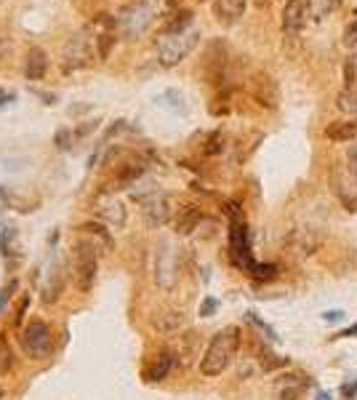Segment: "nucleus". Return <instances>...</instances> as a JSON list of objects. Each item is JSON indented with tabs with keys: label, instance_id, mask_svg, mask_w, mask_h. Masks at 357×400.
Here are the masks:
<instances>
[{
	"label": "nucleus",
	"instance_id": "f257e3e1",
	"mask_svg": "<svg viewBox=\"0 0 357 400\" xmlns=\"http://www.w3.org/2000/svg\"><path fill=\"white\" fill-rule=\"evenodd\" d=\"M240 350V328L238 325H227L221 331H216L208 342V347L200 358V374L214 379V376H221L230 363L235 360V355Z\"/></svg>",
	"mask_w": 357,
	"mask_h": 400
},
{
	"label": "nucleus",
	"instance_id": "f03ea898",
	"mask_svg": "<svg viewBox=\"0 0 357 400\" xmlns=\"http://www.w3.org/2000/svg\"><path fill=\"white\" fill-rule=\"evenodd\" d=\"M158 16H160V11L155 5H149V3H128V5L120 8L118 16H115L118 19V35L125 38V40H139L152 29Z\"/></svg>",
	"mask_w": 357,
	"mask_h": 400
},
{
	"label": "nucleus",
	"instance_id": "7ed1b4c3",
	"mask_svg": "<svg viewBox=\"0 0 357 400\" xmlns=\"http://www.w3.org/2000/svg\"><path fill=\"white\" fill-rule=\"evenodd\" d=\"M200 46V29H187V32H176V35H163L158 43V62L163 67H176L182 64L192 51Z\"/></svg>",
	"mask_w": 357,
	"mask_h": 400
},
{
	"label": "nucleus",
	"instance_id": "20e7f679",
	"mask_svg": "<svg viewBox=\"0 0 357 400\" xmlns=\"http://www.w3.org/2000/svg\"><path fill=\"white\" fill-rule=\"evenodd\" d=\"M83 235V232H80ZM99 275V243L83 235L75 243V280L80 291H91Z\"/></svg>",
	"mask_w": 357,
	"mask_h": 400
},
{
	"label": "nucleus",
	"instance_id": "39448f33",
	"mask_svg": "<svg viewBox=\"0 0 357 400\" xmlns=\"http://www.w3.org/2000/svg\"><path fill=\"white\" fill-rule=\"evenodd\" d=\"M19 342H22V350L29 355V358H35V360H43L51 355L53 350V328L43 321H29V323L22 328V336H19Z\"/></svg>",
	"mask_w": 357,
	"mask_h": 400
},
{
	"label": "nucleus",
	"instance_id": "423d86ee",
	"mask_svg": "<svg viewBox=\"0 0 357 400\" xmlns=\"http://www.w3.org/2000/svg\"><path fill=\"white\" fill-rule=\"evenodd\" d=\"M230 259L243 273H248L256 264V259L251 253V229H248L243 216L230 219Z\"/></svg>",
	"mask_w": 357,
	"mask_h": 400
},
{
	"label": "nucleus",
	"instance_id": "0eeeda50",
	"mask_svg": "<svg viewBox=\"0 0 357 400\" xmlns=\"http://www.w3.org/2000/svg\"><path fill=\"white\" fill-rule=\"evenodd\" d=\"M227 70H230V46L221 38L208 40L206 56H203V77L211 86H221L227 80Z\"/></svg>",
	"mask_w": 357,
	"mask_h": 400
},
{
	"label": "nucleus",
	"instance_id": "6e6552de",
	"mask_svg": "<svg viewBox=\"0 0 357 400\" xmlns=\"http://www.w3.org/2000/svg\"><path fill=\"white\" fill-rule=\"evenodd\" d=\"M94 38H88L86 32H75L64 40L62 46V62H64V70H83L94 62Z\"/></svg>",
	"mask_w": 357,
	"mask_h": 400
},
{
	"label": "nucleus",
	"instance_id": "1a4fd4ad",
	"mask_svg": "<svg viewBox=\"0 0 357 400\" xmlns=\"http://www.w3.org/2000/svg\"><path fill=\"white\" fill-rule=\"evenodd\" d=\"M248 94H251V99L259 101L267 110H275L278 101H280V88H278L275 77L269 75V73H264V70H259V73H254V75L248 77Z\"/></svg>",
	"mask_w": 357,
	"mask_h": 400
},
{
	"label": "nucleus",
	"instance_id": "9d476101",
	"mask_svg": "<svg viewBox=\"0 0 357 400\" xmlns=\"http://www.w3.org/2000/svg\"><path fill=\"white\" fill-rule=\"evenodd\" d=\"M310 22L312 19H310V5H307V0H286L283 16H280V25H283L286 38H296Z\"/></svg>",
	"mask_w": 357,
	"mask_h": 400
},
{
	"label": "nucleus",
	"instance_id": "9b49d317",
	"mask_svg": "<svg viewBox=\"0 0 357 400\" xmlns=\"http://www.w3.org/2000/svg\"><path fill=\"white\" fill-rule=\"evenodd\" d=\"M336 198L344 203L347 211H357V174L349 171V166H338L331 174Z\"/></svg>",
	"mask_w": 357,
	"mask_h": 400
},
{
	"label": "nucleus",
	"instance_id": "f8f14e48",
	"mask_svg": "<svg viewBox=\"0 0 357 400\" xmlns=\"http://www.w3.org/2000/svg\"><path fill=\"white\" fill-rule=\"evenodd\" d=\"M144 171H147V166H144L142 158H125V160H120L118 166H115V171H112L110 182H107V190H125L136 179H142Z\"/></svg>",
	"mask_w": 357,
	"mask_h": 400
},
{
	"label": "nucleus",
	"instance_id": "ddd939ff",
	"mask_svg": "<svg viewBox=\"0 0 357 400\" xmlns=\"http://www.w3.org/2000/svg\"><path fill=\"white\" fill-rule=\"evenodd\" d=\"M179 277V264H176V253L171 246H163V251H158V262H155V280L163 291H173Z\"/></svg>",
	"mask_w": 357,
	"mask_h": 400
},
{
	"label": "nucleus",
	"instance_id": "4468645a",
	"mask_svg": "<svg viewBox=\"0 0 357 400\" xmlns=\"http://www.w3.org/2000/svg\"><path fill=\"white\" fill-rule=\"evenodd\" d=\"M245 5H248V0H211V14L219 25L232 27L243 19Z\"/></svg>",
	"mask_w": 357,
	"mask_h": 400
},
{
	"label": "nucleus",
	"instance_id": "2eb2a0df",
	"mask_svg": "<svg viewBox=\"0 0 357 400\" xmlns=\"http://www.w3.org/2000/svg\"><path fill=\"white\" fill-rule=\"evenodd\" d=\"M142 211H144V216H147V222L149 225H166L168 222V216H171V203H168L166 195H160V192H152L149 198H144L142 200Z\"/></svg>",
	"mask_w": 357,
	"mask_h": 400
},
{
	"label": "nucleus",
	"instance_id": "dca6fc26",
	"mask_svg": "<svg viewBox=\"0 0 357 400\" xmlns=\"http://www.w3.org/2000/svg\"><path fill=\"white\" fill-rule=\"evenodd\" d=\"M195 22V14L190 8H171L166 16H163V25H160V35H176V32H187L192 29Z\"/></svg>",
	"mask_w": 357,
	"mask_h": 400
},
{
	"label": "nucleus",
	"instance_id": "f3484780",
	"mask_svg": "<svg viewBox=\"0 0 357 400\" xmlns=\"http://www.w3.org/2000/svg\"><path fill=\"white\" fill-rule=\"evenodd\" d=\"M48 73V53L40 46H32L24 56V77L27 80H43Z\"/></svg>",
	"mask_w": 357,
	"mask_h": 400
},
{
	"label": "nucleus",
	"instance_id": "a211bd4d",
	"mask_svg": "<svg viewBox=\"0 0 357 400\" xmlns=\"http://www.w3.org/2000/svg\"><path fill=\"white\" fill-rule=\"evenodd\" d=\"M325 139L336 142V145H347V142H355L357 139V121L355 118H347V121H334V123L325 125Z\"/></svg>",
	"mask_w": 357,
	"mask_h": 400
},
{
	"label": "nucleus",
	"instance_id": "6ab92c4d",
	"mask_svg": "<svg viewBox=\"0 0 357 400\" xmlns=\"http://www.w3.org/2000/svg\"><path fill=\"white\" fill-rule=\"evenodd\" d=\"M0 251L8 262H19L22 259V246H19V232L16 227H3V235H0Z\"/></svg>",
	"mask_w": 357,
	"mask_h": 400
},
{
	"label": "nucleus",
	"instance_id": "aec40b11",
	"mask_svg": "<svg viewBox=\"0 0 357 400\" xmlns=\"http://www.w3.org/2000/svg\"><path fill=\"white\" fill-rule=\"evenodd\" d=\"M158 104L160 107H166L171 112H176V115H190V104H187V97L182 94V91H176V88H168L163 91L160 97H158Z\"/></svg>",
	"mask_w": 357,
	"mask_h": 400
},
{
	"label": "nucleus",
	"instance_id": "412c9836",
	"mask_svg": "<svg viewBox=\"0 0 357 400\" xmlns=\"http://www.w3.org/2000/svg\"><path fill=\"white\" fill-rule=\"evenodd\" d=\"M200 222H203V211L197 205H184L179 211V219H176V232L179 235H190Z\"/></svg>",
	"mask_w": 357,
	"mask_h": 400
},
{
	"label": "nucleus",
	"instance_id": "4be33fe9",
	"mask_svg": "<svg viewBox=\"0 0 357 400\" xmlns=\"http://www.w3.org/2000/svg\"><path fill=\"white\" fill-rule=\"evenodd\" d=\"M171 368H173V355H171V352H160V355L155 358V363L144 371V379H147V382H163V379L171 374Z\"/></svg>",
	"mask_w": 357,
	"mask_h": 400
},
{
	"label": "nucleus",
	"instance_id": "5701e85b",
	"mask_svg": "<svg viewBox=\"0 0 357 400\" xmlns=\"http://www.w3.org/2000/svg\"><path fill=\"white\" fill-rule=\"evenodd\" d=\"M341 3H344V0H307V5H310V19L312 22H323L325 16L334 14Z\"/></svg>",
	"mask_w": 357,
	"mask_h": 400
},
{
	"label": "nucleus",
	"instance_id": "b1692460",
	"mask_svg": "<svg viewBox=\"0 0 357 400\" xmlns=\"http://www.w3.org/2000/svg\"><path fill=\"white\" fill-rule=\"evenodd\" d=\"M80 232H83V235H88L91 240H96L101 249H110V246H112V235H110V229H104L101 225H94V222L80 225Z\"/></svg>",
	"mask_w": 357,
	"mask_h": 400
},
{
	"label": "nucleus",
	"instance_id": "393cba45",
	"mask_svg": "<svg viewBox=\"0 0 357 400\" xmlns=\"http://www.w3.org/2000/svg\"><path fill=\"white\" fill-rule=\"evenodd\" d=\"M99 214H101L110 225H115V227L125 225V208H123L120 203H104V205L99 208Z\"/></svg>",
	"mask_w": 357,
	"mask_h": 400
},
{
	"label": "nucleus",
	"instance_id": "a878e982",
	"mask_svg": "<svg viewBox=\"0 0 357 400\" xmlns=\"http://www.w3.org/2000/svg\"><path fill=\"white\" fill-rule=\"evenodd\" d=\"M338 110L341 112H349V115H357V88H344L338 94Z\"/></svg>",
	"mask_w": 357,
	"mask_h": 400
},
{
	"label": "nucleus",
	"instance_id": "bb28decb",
	"mask_svg": "<svg viewBox=\"0 0 357 400\" xmlns=\"http://www.w3.org/2000/svg\"><path fill=\"white\" fill-rule=\"evenodd\" d=\"M221 150H224V136H221V131L208 134V139H206V145H203V155H219Z\"/></svg>",
	"mask_w": 357,
	"mask_h": 400
},
{
	"label": "nucleus",
	"instance_id": "cd10ccee",
	"mask_svg": "<svg viewBox=\"0 0 357 400\" xmlns=\"http://www.w3.org/2000/svg\"><path fill=\"white\" fill-rule=\"evenodd\" d=\"M245 321H248V323H254L256 328H259V331H264L269 342H278V334H275V328H272L269 323H264V321L259 318V315H256V312H245Z\"/></svg>",
	"mask_w": 357,
	"mask_h": 400
},
{
	"label": "nucleus",
	"instance_id": "c85d7f7f",
	"mask_svg": "<svg viewBox=\"0 0 357 400\" xmlns=\"http://www.w3.org/2000/svg\"><path fill=\"white\" fill-rule=\"evenodd\" d=\"M75 139H77V136H75V131H72V128H59V131H56V136H53V142H56V147H59V150H70L72 145H75Z\"/></svg>",
	"mask_w": 357,
	"mask_h": 400
},
{
	"label": "nucleus",
	"instance_id": "c756f323",
	"mask_svg": "<svg viewBox=\"0 0 357 400\" xmlns=\"http://www.w3.org/2000/svg\"><path fill=\"white\" fill-rule=\"evenodd\" d=\"M341 43H344L349 51H357V19H352L349 25L344 27V32H341Z\"/></svg>",
	"mask_w": 357,
	"mask_h": 400
},
{
	"label": "nucleus",
	"instance_id": "7c9ffc66",
	"mask_svg": "<svg viewBox=\"0 0 357 400\" xmlns=\"http://www.w3.org/2000/svg\"><path fill=\"white\" fill-rule=\"evenodd\" d=\"M19 288V280L14 277V280H8L3 288H0V312H5V307H8V301L14 297V291Z\"/></svg>",
	"mask_w": 357,
	"mask_h": 400
},
{
	"label": "nucleus",
	"instance_id": "2f4dec72",
	"mask_svg": "<svg viewBox=\"0 0 357 400\" xmlns=\"http://www.w3.org/2000/svg\"><path fill=\"white\" fill-rule=\"evenodd\" d=\"M11 366V347L5 342V334H0V371H5Z\"/></svg>",
	"mask_w": 357,
	"mask_h": 400
},
{
	"label": "nucleus",
	"instance_id": "473e14b6",
	"mask_svg": "<svg viewBox=\"0 0 357 400\" xmlns=\"http://www.w3.org/2000/svg\"><path fill=\"white\" fill-rule=\"evenodd\" d=\"M216 310H219V299H214V297H206L203 304H200V315L203 318H214Z\"/></svg>",
	"mask_w": 357,
	"mask_h": 400
},
{
	"label": "nucleus",
	"instance_id": "72a5a7b5",
	"mask_svg": "<svg viewBox=\"0 0 357 400\" xmlns=\"http://www.w3.org/2000/svg\"><path fill=\"white\" fill-rule=\"evenodd\" d=\"M347 315H344V310H328V312H323V321L325 323H341Z\"/></svg>",
	"mask_w": 357,
	"mask_h": 400
},
{
	"label": "nucleus",
	"instance_id": "f704fd0d",
	"mask_svg": "<svg viewBox=\"0 0 357 400\" xmlns=\"http://www.w3.org/2000/svg\"><path fill=\"white\" fill-rule=\"evenodd\" d=\"M347 163H349V171L357 174V142L347 150Z\"/></svg>",
	"mask_w": 357,
	"mask_h": 400
},
{
	"label": "nucleus",
	"instance_id": "c9c22d12",
	"mask_svg": "<svg viewBox=\"0 0 357 400\" xmlns=\"http://www.w3.org/2000/svg\"><path fill=\"white\" fill-rule=\"evenodd\" d=\"M27 307H29V299L24 297V299L19 301V307H16V315H14V323H16V325L24 321V312H27Z\"/></svg>",
	"mask_w": 357,
	"mask_h": 400
},
{
	"label": "nucleus",
	"instance_id": "e433bc0d",
	"mask_svg": "<svg viewBox=\"0 0 357 400\" xmlns=\"http://www.w3.org/2000/svg\"><path fill=\"white\" fill-rule=\"evenodd\" d=\"M341 395H344L347 400H352V395H357V379L355 382H347V384L341 387Z\"/></svg>",
	"mask_w": 357,
	"mask_h": 400
},
{
	"label": "nucleus",
	"instance_id": "4c0bfd02",
	"mask_svg": "<svg viewBox=\"0 0 357 400\" xmlns=\"http://www.w3.org/2000/svg\"><path fill=\"white\" fill-rule=\"evenodd\" d=\"M352 336H357V323L349 325V328H344V331H338L334 339H352Z\"/></svg>",
	"mask_w": 357,
	"mask_h": 400
},
{
	"label": "nucleus",
	"instance_id": "58836bf2",
	"mask_svg": "<svg viewBox=\"0 0 357 400\" xmlns=\"http://www.w3.org/2000/svg\"><path fill=\"white\" fill-rule=\"evenodd\" d=\"M8 101H14V94H8L5 88H0V107H5Z\"/></svg>",
	"mask_w": 357,
	"mask_h": 400
},
{
	"label": "nucleus",
	"instance_id": "ea45409f",
	"mask_svg": "<svg viewBox=\"0 0 357 400\" xmlns=\"http://www.w3.org/2000/svg\"><path fill=\"white\" fill-rule=\"evenodd\" d=\"M315 400H334V395H331L328 390H317V392H315Z\"/></svg>",
	"mask_w": 357,
	"mask_h": 400
},
{
	"label": "nucleus",
	"instance_id": "a19ab883",
	"mask_svg": "<svg viewBox=\"0 0 357 400\" xmlns=\"http://www.w3.org/2000/svg\"><path fill=\"white\" fill-rule=\"evenodd\" d=\"M254 3H256V5H259V8H267V5H269V3H272V0H254Z\"/></svg>",
	"mask_w": 357,
	"mask_h": 400
},
{
	"label": "nucleus",
	"instance_id": "79ce46f5",
	"mask_svg": "<svg viewBox=\"0 0 357 400\" xmlns=\"http://www.w3.org/2000/svg\"><path fill=\"white\" fill-rule=\"evenodd\" d=\"M131 3H147V0H131Z\"/></svg>",
	"mask_w": 357,
	"mask_h": 400
},
{
	"label": "nucleus",
	"instance_id": "37998d69",
	"mask_svg": "<svg viewBox=\"0 0 357 400\" xmlns=\"http://www.w3.org/2000/svg\"><path fill=\"white\" fill-rule=\"evenodd\" d=\"M197 3H206V0H197Z\"/></svg>",
	"mask_w": 357,
	"mask_h": 400
}]
</instances>
